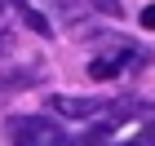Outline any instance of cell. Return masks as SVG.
<instances>
[{
    "instance_id": "3",
    "label": "cell",
    "mask_w": 155,
    "mask_h": 146,
    "mask_svg": "<svg viewBox=\"0 0 155 146\" xmlns=\"http://www.w3.org/2000/svg\"><path fill=\"white\" fill-rule=\"evenodd\" d=\"M45 5L62 18V27H67V31H75V36H84V31H89V9H84V0H45Z\"/></svg>"
},
{
    "instance_id": "8",
    "label": "cell",
    "mask_w": 155,
    "mask_h": 146,
    "mask_svg": "<svg viewBox=\"0 0 155 146\" xmlns=\"http://www.w3.org/2000/svg\"><path fill=\"white\" fill-rule=\"evenodd\" d=\"M142 137H146V142H151V146H155V106H151V111H146V133H142Z\"/></svg>"
},
{
    "instance_id": "7",
    "label": "cell",
    "mask_w": 155,
    "mask_h": 146,
    "mask_svg": "<svg viewBox=\"0 0 155 146\" xmlns=\"http://www.w3.org/2000/svg\"><path fill=\"white\" fill-rule=\"evenodd\" d=\"M137 22H142V27H146V31H155V5H146V9H142V13H137Z\"/></svg>"
},
{
    "instance_id": "11",
    "label": "cell",
    "mask_w": 155,
    "mask_h": 146,
    "mask_svg": "<svg viewBox=\"0 0 155 146\" xmlns=\"http://www.w3.org/2000/svg\"><path fill=\"white\" fill-rule=\"evenodd\" d=\"M62 146H80V142H75V137H62Z\"/></svg>"
},
{
    "instance_id": "2",
    "label": "cell",
    "mask_w": 155,
    "mask_h": 146,
    "mask_svg": "<svg viewBox=\"0 0 155 146\" xmlns=\"http://www.w3.org/2000/svg\"><path fill=\"white\" fill-rule=\"evenodd\" d=\"M49 111L62 115V120H93V115L107 111V102H97V97H53Z\"/></svg>"
},
{
    "instance_id": "10",
    "label": "cell",
    "mask_w": 155,
    "mask_h": 146,
    "mask_svg": "<svg viewBox=\"0 0 155 146\" xmlns=\"http://www.w3.org/2000/svg\"><path fill=\"white\" fill-rule=\"evenodd\" d=\"M124 146H151V142H146V137H133V142H124Z\"/></svg>"
},
{
    "instance_id": "4",
    "label": "cell",
    "mask_w": 155,
    "mask_h": 146,
    "mask_svg": "<svg viewBox=\"0 0 155 146\" xmlns=\"http://www.w3.org/2000/svg\"><path fill=\"white\" fill-rule=\"evenodd\" d=\"M40 80V67H27V71H5L0 75V89H22V84H36Z\"/></svg>"
},
{
    "instance_id": "9",
    "label": "cell",
    "mask_w": 155,
    "mask_h": 146,
    "mask_svg": "<svg viewBox=\"0 0 155 146\" xmlns=\"http://www.w3.org/2000/svg\"><path fill=\"white\" fill-rule=\"evenodd\" d=\"M9 49H13V36H9V31H0V53H9Z\"/></svg>"
},
{
    "instance_id": "6",
    "label": "cell",
    "mask_w": 155,
    "mask_h": 146,
    "mask_svg": "<svg viewBox=\"0 0 155 146\" xmlns=\"http://www.w3.org/2000/svg\"><path fill=\"white\" fill-rule=\"evenodd\" d=\"M89 5H93V9H102L107 18H124V5H120V0H89Z\"/></svg>"
},
{
    "instance_id": "1",
    "label": "cell",
    "mask_w": 155,
    "mask_h": 146,
    "mask_svg": "<svg viewBox=\"0 0 155 146\" xmlns=\"http://www.w3.org/2000/svg\"><path fill=\"white\" fill-rule=\"evenodd\" d=\"M5 133L13 137V146H62V128L45 115H27V120H9L5 124Z\"/></svg>"
},
{
    "instance_id": "5",
    "label": "cell",
    "mask_w": 155,
    "mask_h": 146,
    "mask_svg": "<svg viewBox=\"0 0 155 146\" xmlns=\"http://www.w3.org/2000/svg\"><path fill=\"white\" fill-rule=\"evenodd\" d=\"M18 9H22V22L36 31V36H53V27H49V18L45 13H36V9H27V0H18Z\"/></svg>"
}]
</instances>
